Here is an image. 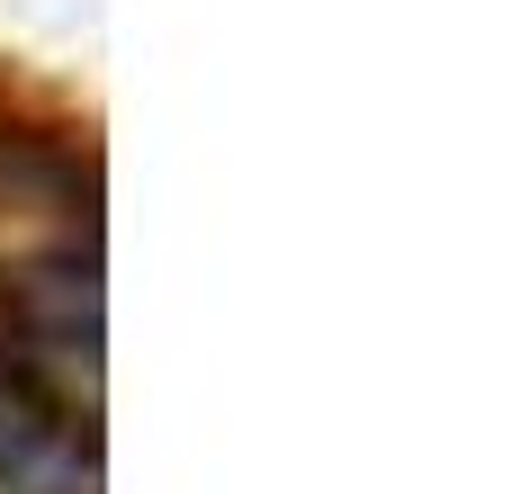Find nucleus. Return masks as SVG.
Wrapping results in <instances>:
<instances>
[]
</instances>
